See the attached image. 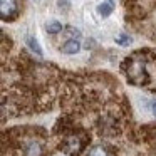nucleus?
<instances>
[{"mask_svg": "<svg viewBox=\"0 0 156 156\" xmlns=\"http://www.w3.org/2000/svg\"><path fill=\"white\" fill-rule=\"evenodd\" d=\"M82 148H84V139H81L79 136H69L64 141V151L67 154L76 156L82 151Z\"/></svg>", "mask_w": 156, "mask_h": 156, "instance_id": "f257e3e1", "label": "nucleus"}, {"mask_svg": "<svg viewBox=\"0 0 156 156\" xmlns=\"http://www.w3.org/2000/svg\"><path fill=\"white\" fill-rule=\"evenodd\" d=\"M17 0H0V12L4 20H12L17 15Z\"/></svg>", "mask_w": 156, "mask_h": 156, "instance_id": "f03ea898", "label": "nucleus"}, {"mask_svg": "<svg viewBox=\"0 0 156 156\" xmlns=\"http://www.w3.org/2000/svg\"><path fill=\"white\" fill-rule=\"evenodd\" d=\"M44 154V144L39 139H29L24 144V156H42Z\"/></svg>", "mask_w": 156, "mask_h": 156, "instance_id": "7ed1b4c3", "label": "nucleus"}, {"mask_svg": "<svg viewBox=\"0 0 156 156\" xmlns=\"http://www.w3.org/2000/svg\"><path fill=\"white\" fill-rule=\"evenodd\" d=\"M61 51L64 52V54H69V55L77 54V52L81 51V44H79V41H76V39H71V41H67V42L62 44Z\"/></svg>", "mask_w": 156, "mask_h": 156, "instance_id": "20e7f679", "label": "nucleus"}, {"mask_svg": "<svg viewBox=\"0 0 156 156\" xmlns=\"http://www.w3.org/2000/svg\"><path fill=\"white\" fill-rule=\"evenodd\" d=\"M112 10H114V4H112V0H106V2L99 4V7H98V12H99L101 17H109V15L112 14Z\"/></svg>", "mask_w": 156, "mask_h": 156, "instance_id": "39448f33", "label": "nucleus"}, {"mask_svg": "<svg viewBox=\"0 0 156 156\" xmlns=\"http://www.w3.org/2000/svg\"><path fill=\"white\" fill-rule=\"evenodd\" d=\"M25 44H27V47L30 49L32 52H35L39 57H42V55H44V52H42V49H41V45H39V42L35 41L32 35H27V37H25Z\"/></svg>", "mask_w": 156, "mask_h": 156, "instance_id": "423d86ee", "label": "nucleus"}, {"mask_svg": "<svg viewBox=\"0 0 156 156\" xmlns=\"http://www.w3.org/2000/svg\"><path fill=\"white\" fill-rule=\"evenodd\" d=\"M45 29H47L49 34H59V32L62 30V24L57 22V20H51V22H47Z\"/></svg>", "mask_w": 156, "mask_h": 156, "instance_id": "0eeeda50", "label": "nucleus"}, {"mask_svg": "<svg viewBox=\"0 0 156 156\" xmlns=\"http://www.w3.org/2000/svg\"><path fill=\"white\" fill-rule=\"evenodd\" d=\"M87 156H109L108 149L102 148V146H96V148H92L91 151H89Z\"/></svg>", "mask_w": 156, "mask_h": 156, "instance_id": "6e6552de", "label": "nucleus"}, {"mask_svg": "<svg viewBox=\"0 0 156 156\" xmlns=\"http://www.w3.org/2000/svg\"><path fill=\"white\" fill-rule=\"evenodd\" d=\"M133 42V39L129 37L128 34H119V35H116V44H119V45H129Z\"/></svg>", "mask_w": 156, "mask_h": 156, "instance_id": "1a4fd4ad", "label": "nucleus"}, {"mask_svg": "<svg viewBox=\"0 0 156 156\" xmlns=\"http://www.w3.org/2000/svg\"><path fill=\"white\" fill-rule=\"evenodd\" d=\"M151 111H153V114L156 116V101H153V102H151Z\"/></svg>", "mask_w": 156, "mask_h": 156, "instance_id": "9d476101", "label": "nucleus"}, {"mask_svg": "<svg viewBox=\"0 0 156 156\" xmlns=\"http://www.w3.org/2000/svg\"><path fill=\"white\" fill-rule=\"evenodd\" d=\"M34 2H39V0H34Z\"/></svg>", "mask_w": 156, "mask_h": 156, "instance_id": "9b49d317", "label": "nucleus"}]
</instances>
